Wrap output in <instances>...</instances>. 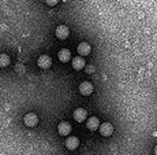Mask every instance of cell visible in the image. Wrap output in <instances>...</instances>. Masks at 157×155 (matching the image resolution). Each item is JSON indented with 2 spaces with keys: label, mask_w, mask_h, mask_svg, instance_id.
<instances>
[{
  "label": "cell",
  "mask_w": 157,
  "mask_h": 155,
  "mask_svg": "<svg viewBox=\"0 0 157 155\" xmlns=\"http://www.w3.org/2000/svg\"><path fill=\"white\" fill-rule=\"evenodd\" d=\"M57 58H59V60H60V62H63V63L68 62V60L71 59L70 50H67V48H63V50H60L59 54H57Z\"/></svg>",
  "instance_id": "7c38bea8"
},
{
  "label": "cell",
  "mask_w": 157,
  "mask_h": 155,
  "mask_svg": "<svg viewBox=\"0 0 157 155\" xmlns=\"http://www.w3.org/2000/svg\"><path fill=\"white\" fill-rule=\"evenodd\" d=\"M153 153H155V155H157V145L155 147V150H153Z\"/></svg>",
  "instance_id": "9a60e30c"
},
{
  "label": "cell",
  "mask_w": 157,
  "mask_h": 155,
  "mask_svg": "<svg viewBox=\"0 0 157 155\" xmlns=\"http://www.w3.org/2000/svg\"><path fill=\"white\" fill-rule=\"evenodd\" d=\"M72 67H74V70H82V69L86 67V62L85 59H83V56H75L74 59H72Z\"/></svg>",
  "instance_id": "ba28073f"
},
{
  "label": "cell",
  "mask_w": 157,
  "mask_h": 155,
  "mask_svg": "<svg viewBox=\"0 0 157 155\" xmlns=\"http://www.w3.org/2000/svg\"><path fill=\"white\" fill-rule=\"evenodd\" d=\"M77 51H78V54H79L81 56H86V55H89V54H90V51H92V47H90L89 43L83 41V43H81V44L78 45Z\"/></svg>",
  "instance_id": "30bf717a"
},
{
  "label": "cell",
  "mask_w": 157,
  "mask_h": 155,
  "mask_svg": "<svg viewBox=\"0 0 157 155\" xmlns=\"http://www.w3.org/2000/svg\"><path fill=\"white\" fill-rule=\"evenodd\" d=\"M57 132H59L60 136H68L71 132V125L67 121H62V122L57 125Z\"/></svg>",
  "instance_id": "5b68a950"
},
{
  "label": "cell",
  "mask_w": 157,
  "mask_h": 155,
  "mask_svg": "<svg viewBox=\"0 0 157 155\" xmlns=\"http://www.w3.org/2000/svg\"><path fill=\"white\" fill-rule=\"evenodd\" d=\"M10 65V56L7 54H0V67H7Z\"/></svg>",
  "instance_id": "4fadbf2b"
},
{
  "label": "cell",
  "mask_w": 157,
  "mask_h": 155,
  "mask_svg": "<svg viewBox=\"0 0 157 155\" xmlns=\"http://www.w3.org/2000/svg\"><path fill=\"white\" fill-rule=\"evenodd\" d=\"M98 132H100L101 136H104V137H109L113 133V126L111 122H104L101 124L100 128H98Z\"/></svg>",
  "instance_id": "7a4b0ae2"
},
{
  "label": "cell",
  "mask_w": 157,
  "mask_h": 155,
  "mask_svg": "<svg viewBox=\"0 0 157 155\" xmlns=\"http://www.w3.org/2000/svg\"><path fill=\"white\" fill-rule=\"evenodd\" d=\"M100 120H98L97 117H90V118H87L86 120V126H87V129H90V130H97L98 128H100Z\"/></svg>",
  "instance_id": "9c48e42d"
},
{
  "label": "cell",
  "mask_w": 157,
  "mask_h": 155,
  "mask_svg": "<svg viewBox=\"0 0 157 155\" xmlns=\"http://www.w3.org/2000/svg\"><path fill=\"white\" fill-rule=\"evenodd\" d=\"M55 36L59 39V40H66V39L70 36V29H68L66 25H59L55 29Z\"/></svg>",
  "instance_id": "6da1fadb"
},
{
  "label": "cell",
  "mask_w": 157,
  "mask_h": 155,
  "mask_svg": "<svg viewBox=\"0 0 157 155\" xmlns=\"http://www.w3.org/2000/svg\"><path fill=\"white\" fill-rule=\"evenodd\" d=\"M78 145H79V139L77 137V136H70V137H67V140H66V148H68V150H75V148H78Z\"/></svg>",
  "instance_id": "8fae6325"
},
{
  "label": "cell",
  "mask_w": 157,
  "mask_h": 155,
  "mask_svg": "<svg viewBox=\"0 0 157 155\" xmlns=\"http://www.w3.org/2000/svg\"><path fill=\"white\" fill-rule=\"evenodd\" d=\"M74 120L77 121V122H85L87 120V111L85 108H77V110L74 111Z\"/></svg>",
  "instance_id": "8992f818"
},
{
  "label": "cell",
  "mask_w": 157,
  "mask_h": 155,
  "mask_svg": "<svg viewBox=\"0 0 157 155\" xmlns=\"http://www.w3.org/2000/svg\"><path fill=\"white\" fill-rule=\"evenodd\" d=\"M45 3H47L48 6H51V7H53V6H56L57 3H59V0H45Z\"/></svg>",
  "instance_id": "5bb4252c"
},
{
  "label": "cell",
  "mask_w": 157,
  "mask_h": 155,
  "mask_svg": "<svg viewBox=\"0 0 157 155\" xmlns=\"http://www.w3.org/2000/svg\"><path fill=\"white\" fill-rule=\"evenodd\" d=\"M23 122H25L26 126L33 128V126H36L38 124V117L34 113H28L25 117H23Z\"/></svg>",
  "instance_id": "277c9868"
},
{
  "label": "cell",
  "mask_w": 157,
  "mask_h": 155,
  "mask_svg": "<svg viewBox=\"0 0 157 155\" xmlns=\"http://www.w3.org/2000/svg\"><path fill=\"white\" fill-rule=\"evenodd\" d=\"M93 91H94V88H93V84L89 83V81H83V83L79 84V92L81 95L83 96H89L93 93Z\"/></svg>",
  "instance_id": "3957f363"
},
{
  "label": "cell",
  "mask_w": 157,
  "mask_h": 155,
  "mask_svg": "<svg viewBox=\"0 0 157 155\" xmlns=\"http://www.w3.org/2000/svg\"><path fill=\"white\" fill-rule=\"evenodd\" d=\"M37 63L41 69H49L51 66H52V59H51L49 55H41L38 58Z\"/></svg>",
  "instance_id": "52a82bcc"
}]
</instances>
